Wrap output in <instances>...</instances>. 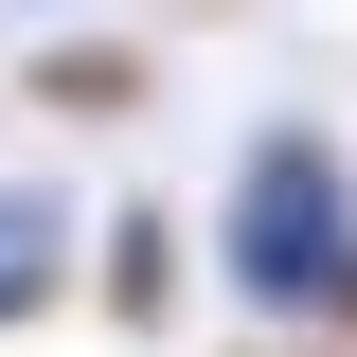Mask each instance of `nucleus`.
Segmentation results:
<instances>
[{
    "mask_svg": "<svg viewBox=\"0 0 357 357\" xmlns=\"http://www.w3.org/2000/svg\"><path fill=\"white\" fill-rule=\"evenodd\" d=\"M36 89H54V107H126V89H143V54H107V36H72V54H36Z\"/></svg>",
    "mask_w": 357,
    "mask_h": 357,
    "instance_id": "4",
    "label": "nucleus"
},
{
    "mask_svg": "<svg viewBox=\"0 0 357 357\" xmlns=\"http://www.w3.org/2000/svg\"><path fill=\"white\" fill-rule=\"evenodd\" d=\"M215 286L250 321H340L357 340V161L340 126H250L215 178Z\"/></svg>",
    "mask_w": 357,
    "mask_h": 357,
    "instance_id": "1",
    "label": "nucleus"
},
{
    "mask_svg": "<svg viewBox=\"0 0 357 357\" xmlns=\"http://www.w3.org/2000/svg\"><path fill=\"white\" fill-rule=\"evenodd\" d=\"M89 304L126 321V340H161V321H178V232H161V215H126V232H107V286H89Z\"/></svg>",
    "mask_w": 357,
    "mask_h": 357,
    "instance_id": "3",
    "label": "nucleus"
},
{
    "mask_svg": "<svg viewBox=\"0 0 357 357\" xmlns=\"http://www.w3.org/2000/svg\"><path fill=\"white\" fill-rule=\"evenodd\" d=\"M72 286V197L54 178H0V321H36Z\"/></svg>",
    "mask_w": 357,
    "mask_h": 357,
    "instance_id": "2",
    "label": "nucleus"
}]
</instances>
